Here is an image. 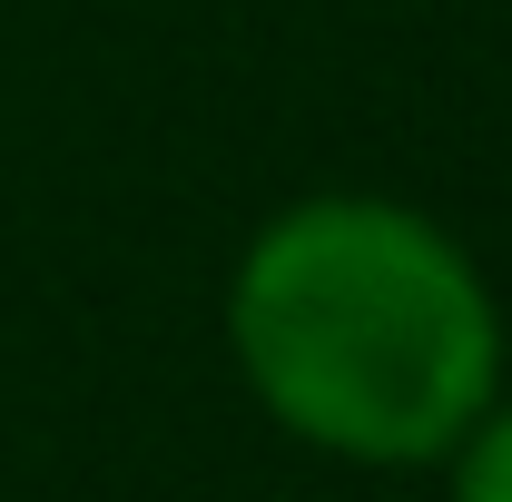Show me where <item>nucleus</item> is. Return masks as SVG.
I'll list each match as a JSON object with an SVG mask.
<instances>
[{
	"instance_id": "f257e3e1",
	"label": "nucleus",
	"mask_w": 512,
	"mask_h": 502,
	"mask_svg": "<svg viewBox=\"0 0 512 502\" xmlns=\"http://www.w3.org/2000/svg\"><path fill=\"white\" fill-rule=\"evenodd\" d=\"M227 355L286 443L355 473H424L503 394V296L434 207L316 188L227 266Z\"/></svg>"
},
{
	"instance_id": "f03ea898",
	"label": "nucleus",
	"mask_w": 512,
	"mask_h": 502,
	"mask_svg": "<svg viewBox=\"0 0 512 502\" xmlns=\"http://www.w3.org/2000/svg\"><path fill=\"white\" fill-rule=\"evenodd\" d=\"M434 473H444L453 502H512V384L463 424V443H453Z\"/></svg>"
}]
</instances>
